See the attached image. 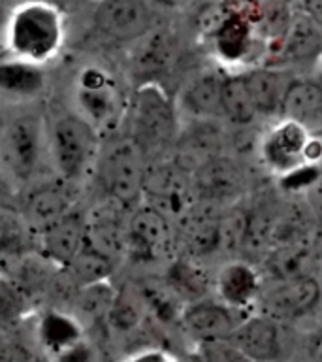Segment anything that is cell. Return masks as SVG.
<instances>
[{
	"mask_svg": "<svg viewBox=\"0 0 322 362\" xmlns=\"http://www.w3.org/2000/svg\"><path fill=\"white\" fill-rule=\"evenodd\" d=\"M292 356H298L302 362H322V313L296 328Z\"/></svg>",
	"mask_w": 322,
	"mask_h": 362,
	"instance_id": "cell-32",
	"label": "cell"
},
{
	"mask_svg": "<svg viewBox=\"0 0 322 362\" xmlns=\"http://www.w3.org/2000/svg\"><path fill=\"white\" fill-rule=\"evenodd\" d=\"M200 358L203 362H253L232 344L230 339H215L194 345Z\"/></svg>",
	"mask_w": 322,
	"mask_h": 362,
	"instance_id": "cell-33",
	"label": "cell"
},
{
	"mask_svg": "<svg viewBox=\"0 0 322 362\" xmlns=\"http://www.w3.org/2000/svg\"><path fill=\"white\" fill-rule=\"evenodd\" d=\"M126 136L143 153L145 160L169 157L181 130L174 95L162 83L143 81L130 93Z\"/></svg>",
	"mask_w": 322,
	"mask_h": 362,
	"instance_id": "cell-1",
	"label": "cell"
},
{
	"mask_svg": "<svg viewBox=\"0 0 322 362\" xmlns=\"http://www.w3.org/2000/svg\"><path fill=\"white\" fill-rule=\"evenodd\" d=\"M279 117L302 124L311 134H322V79L294 76Z\"/></svg>",
	"mask_w": 322,
	"mask_h": 362,
	"instance_id": "cell-24",
	"label": "cell"
},
{
	"mask_svg": "<svg viewBox=\"0 0 322 362\" xmlns=\"http://www.w3.org/2000/svg\"><path fill=\"white\" fill-rule=\"evenodd\" d=\"M249 313L222 304L211 294L183 305L179 315V330L194 345L215 341V339H228L237 325Z\"/></svg>",
	"mask_w": 322,
	"mask_h": 362,
	"instance_id": "cell-18",
	"label": "cell"
},
{
	"mask_svg": "<svg viewBox=\"0 0 322 362\" xmlns=\"http://www.w3.org/2000/svg\"><path fill=\"white\" fill-rule=\"evenodd\" d=\"M64 13L49 0H23L11 8L4 53L47 66L64 45Z\"/></svg>",
	"mask_w": 322,
	"mask_h": 362,
	"instance_id": "cell-4",
	"label": "cell"
},
{
	"mask_svg": "<svg viewBox=\"0 0 322 362\" xmlns=\"http://www.w3.org/2000/svg\"><path fill=\"white\" fill-rule=\"evenodd\" d=\"M175 257L174 221L141 200L124 217V259L140 266H162Z\"/></svg>",
	"mask_w": 322,
	"mask_h": 362,
	"instance_id": "cell-9",
	"label": "cell"
},
{
	"mask_svg": "<svg viewBox=\"0 0 322 362\" xmlns=\"http://www.w3.org/2000/svg\"><path fill=\"white\" fill-rule=\"evenodd\" d=\"M117 291L119 288L112 285V279L83 285L73 293L68 311H72L85 328L89 322L90 325L106 322V317L115 302Z\"/></svg>",
	"mask_w": 322,
	"mask_h": 362,
	"instance_id": "cell-27",
	"label": "cell"
},
{
	"mask_svg": "<svg viewBox=\"0 0 322 362\" xmlns=\"http://www.w3.org/2000/svg\"><path fill=\"white\" fill-rule=\"evenodd\" d=\"M192 187L196 202L225 209L245 200L260 183L253 166L237 151H228L198 164L192 170Z\"/></svg>",
	"mask_w": 322,
	"mask_h": 362,
	"instance_id": "cell-8",
	"label": "cell"
},
{
	"mask_svg": "<svg viewBox=\"0 0 322 362\" xmlns=\"http://www.w3.org/2000/svg\"><path fill=\"white\" fill-rule=\"evenodd\" d=\"M51 172L81 187L89 181L104 138L72 107L45 113Z\"/></svg>",
	"mask_w": 322,
	"mask_h": 362,
	"instance_id": "cell-2",
	"label": "cell"
},
{
	"mask_svg": "<svg viewBox=\"0 0 322 362\" xmlns=\"http://www.w3.org/2000/svg\"><path fill=\"white\" fill-rule=\"evenodd\" d=\"M243 72L249 96L253 102L260 121H275L281 115V106L287 95L288 85L292 83L296 74L290 68L273 66V64H254Z\"/></svg>",
	"mask_w": 322,
	"mask_h": 362,
	"instance_id": "cell-22",
	"label": "cell"
},
{
	"mask_svg": "<svg viewBox=\"0 0 322 362\" xmlns=\"http://www.w3.org/2000/svg\"><path fill=\"white\" fill-rule=\"evenodd\" d=\"M49 74L44 64L19 57H0V98L11 104H34L47 93Z\"/></svg>",
	"mask_w": 322,
	"mask_h": 362,
	"instance_id": "cell-23",
	"label": "cell"
},
{
	"mask_svg": "<svg viewBox=\"0 0 322 362\" xmlns=\"http://www.w3.org/2000/svg\"><path fill=\"white\" fill-rule=\"evenodd\" d=\"M90 25L102 40L130 47L158 27L157 6L149 0H96Z\"/></svg>",
	"mask_w": 322,
	"mask_h": 362,
	"instance_id": "cell-11",
	"label": "cell"
},
{
	"mask_svg": "<svg viewBox=\"0 0 322 362\" xmlns=\"http://www.w3.org/2000/svg\"><path fill=\"white\" fill-rule=\"evenodd\" d=\"M78 192V185L68 183L55 174H45L17 189L16 209L32 232H36L76 208L79 204Z\"/></svg>",
	"mask_w": 322,
	"mask_h": 362,
	"instance_id": "cell-14",
	"label": "cell"
},
{
	"mask_svg": "<svg viewBox=\"0 0 322 362\" xmlns=\"http://www.w3.org/2000/svg\"><path fill=\"white\" fill-rule=\"evenodd\" d=\"M309 249L318 270L322 268V225H316L309 236Z\"/></svg>",
	"mask_w": 322,
	"mask_h": 362,
	"instance_id": "cell-36",
	"label": "cell"
},
{
	"mask_svg": "<svg viewBox=\"0 0 322 362\" xmlns=\"http://www.w3.org/2000/svg\"><path fill=\"white\" fill-rule=\"evenodd\" d=\"M28 294L8 272L0 270V330L8 332L27 319Z\"/></svg>",
	"mask_w": 322,
	"mask_h": 362,
	"instance_id": "cell-31",
	"label": "cell"
},
{
	"mask_svg": "<svg viewBox=\"0 0 322 362\" xmlns=\"http://www.w3.org/2000/svg\"><path fill=\"white\" fill-rule=\"evenodd\" d=\"M147 310L141 300L140 288H119L115 302L106 317V327H109L119 336H130L140 330L145 322Z\"/></svg>",
	"mask_w": 322,
	"mask_h": 362,
	"instance_id": "cell-29",
	"label": "cell"
},
{
	"mask_svg": "<svg viewBox=\"0 0 322 362\" xmlns=\"http://www.w3.org/2000/svg\"><path fill=\"white\" fill-rule=\"evenodd\" d=\"M0 362H19L10 334L0 330Z\"/></svg>",
	"mask_w": 322,
	"mask_h": 362,
	"instance_id": "cell-38",
	"label": "cell"
},
{
	"mask_svg": "<svg viewBox=\"0 0 322 362\" xmlns=\"http://www.w3.org/2000/svg\"><path fill=\"white\" fill-rule=\"evenodd\" d=\"M45 362H100V351L89 336H85L55 355H51Z\"/></svg>",
	"mask_w": 322,
	"mask_h": 362,
	"instance_id": "cell-34",
	"label": "cell"
},
{
	"mask_svg": "<svg viewBox=\"0 0 322 362\" xmlns=\"http://www.w3.org/2000/svg\"><path fill=\"white\" fill-rule=\"evenodd\" d=\"M222 78V66L202 68L185 78L174 95L181 121H225L220 98Z\"/></svg>",
	"mask_w": 322,
	"mask_h": 362,
	"instance_id": "cell-17",
	"label": "cell"
},
{
	"mask_svg": "<svg viewBox=\"0 0 322 362\" xmlns=\"http://www.w3.org/2000/svg\"><path fill=\"white\" fill-rule=\"evenodd\" d=\"M157 8H166V10H185L194 2V0H149Z\"/></svg>",
	"mask_w": 322,
	"mask_h": 362,
	"instance_id": "cell-41",
	"label": "cell"
},
{
	"mask_svg": "<svg viewBox=\"0 0 322 362\" xmlns=\"http://www.w3.org/2000/svg\"><path fill=\"white\" fill-rule=\"evenodd\" d=\"M316 279H318V285H321V293H322V268L316 272Z\"/></svg>",
	"mask_w": 322,
	"mask_h": 362,
	"instance_id": "cell-43",
	"label": "cell"
},
{
	"mask_svg": "<svg viewBox=\"0 0 322 362\" xmlns=\"http://www.w3.org/2000/svg\"><path fill=\"white\" fill-rule=\"evenodd\" d=\"M287 327L299 328L322 313V293L316 276L264 279L256 310Z\"/></svg>",
	"mask_w": 322,
	"mask_h": 362,
	"instance_id": "cell-10",
	"label": "cell"
},
{
	"mask_svg": "<svg viewBox=\"0 0 322 362\" xmlns=\"http://www.w3.org/2000/svg\"><path fill=\"white\" fill-rule=\"evenodd\" d=\"M34 251V232L16 206L0 208V260L19 259Z\"/></svg>",
	"mask_w": 322,
	"mask_h": 362,
	"instance_id": "cell-28",
	"label": "cell"
},
{
	"mask_svg": "<svg viewBox=\"0 0 322 362\" xmlns=\"http://www.w3.org/2000/svg\"><path fill=\"white\" fill-rule=\"evenodd\" d=\"M287 327L273 317L251 311L232 332V344L253 362H290L294 355L292 338Z\"/></svg>",
	"mask_w": 322,
	"mask_h": 362,
	"instance_id": "cell-15",
	"label": "cell"
},
{
	"mask_svg": "<svg viewBox=\"0 0 322 362\" xmlns=\"http://www.w3.org/2000/svg\"><path fill=\"white\" fill-rule=\"evenodd\" d=\"M147 160L136 144L124 134L107 144L96 158L89 181L96 187L100 200L129 211L143 200Z\"/></svg>",
	"mask_w": 322,
	"mask_h": 362,
	"instance_id": "cell-6",
	"label": "cell"
},
{
	"mask_svg": "<svg viewBox=\"0 0 322 362\" xmlns=\"http://www.w3.org/2000/svg\"><path fill=\"white\" fill-rule=\"evenodd\" d=\"M304 13L322 30V0H302Z\"/></svg>",
	"mask_w": 322,
	"mask_h": 362,
	"instance_id": "cell-37",
	"label": "cell"
},
{
	"mask_svg": "<svg viewBox=\"0 0 322 362\" xmlns=\"http://www.w3.org/2000/svg\"><path fill=\"white\" fill-rule=\"evenodd\" d=\"M130 93L112 68L89 62L79 68L72 81V110L89 121L102 138L117 134L129 113Z\"/></svg>",
	"mask_w": 322,
	"mask_h": 362,
	"instance_id": "cell-5",
	"label": "cell"
},
{
	"mask_svg": "<svg viewBox=\"0 0 322 362\" xmlns=\"http://www.w3.org/2000/svg\"><path fill=\"white\" fill-rule=\"evenodd\" d=\"M16 187L11 185L10 181L0 174V208L2 206H16Z\"/></svg>",
	"mask_w": 322,
	"mask_h": 362,
	"instance_id": "cell-39",
	"label": "cell"
},
{
	"mask_svg": "<svg viewBox=\"0 0 322 362\" xmlns=\"http://www.w3.org/2000/svg\"><path fill=\"white\" fill-rule=\"evenodd\" d=\"M179 362H203V361L200 358V355H198L196 351H192V353H186L185 356H179Z\"/></svg>",
	"mask_w": 322,
	"mask_h": 362,
	"instance_id": "cell-42",
	"label": "cell"
},
{
	"mask_svg": "<svg viewBox=\"0 0 322 362\" xmlns=\"http://www.w3.org/2000/svg\"><path fill=\"white\" fill-rule=\"evenodd\" d=\"M222 209L196 202L186 214L174 221L175 255H183L198 262L209 264V260L222 262Z\"/></svg>",
	"mask_w": 322,
	"mask_h": 362,
	"instance_id": "cell-13",
	"label": "cell"
},
{
	"mask_svg": "<svg viewBox=\"0 0 322 362\" xmlns=\"http://www.w3.org/2000/svg\"><path fill=\"white\" fill-rule=\"evenodd\" d=\"M0 136H2V121H0Z\"/></svg>",
	"mask_w": 322,
	"mask_h": 362,
	"instance_id": "cell-45",
	"label": "cell"
},
{
	"mask_svg": "<svg viewBox=\"0 0 322 362\" xmlns=\"http://www.w3.org/2000/svg\"><path fill=\"white\" fill-rule=\"evenodd\" d=\"M209 40L219 66L236 70L237 64H249L254 49L253 19L247 13L230 8L211 30Z\"/></svg>",
	"mask_w": 322,
	"mask_h": 362,
	"instance_id": "cell-21",
	"label": "cell"
},
{
	"mask_svg": "<svg viewBox=\"0 0 322 362\" xmlns=\"http://www.w3.org/2000/svg\"><path fill=\"white\" fill-rule=\"evenodd\" d=\"M181 44L177 34L158 25L151 33L130 45V64L141 81H160V76L168 74L179 62Z\"/></svg>",
	"mask_w": 322,
	"mask_h": 362,
	"instance_id": "cell-20",
	"label": "cell"
},
{
	"mask_svg": "<svg viewBox=\"0 0 322 362\" xmlns=\"http://www.w3.org/2000/svg\"><path fill=\"white\" fill-rule=\"evenodd\" d=\"M87 240V211L76 206L34 232V253L55 268H66Z\"/></svg>",
	"mask_w": 322,
	"mask_h": 362,
	"instance_id": "cell-16",
	"label": "cell"
},
{
	"mask_svg": "<svg viewBox=\"0 0 322 362\" xmlns=\"http://www.w3.org/2000/svg\"><path fill=\"white\" fill-rule=\"evenodd\" d=\"M11 8L13 6L6 0H0V45L4 47V38H6V28H8V21H10Z\"/></svg>",
	"mask_w": 322,
	"mask_h": 362,
	"instance_id": "cell-40",
	"label": "cell"
},
{
	"mask_svg": "<svg viewBox=\"0 0 322 362\" xmlns=\"http://www.w3.org/2000/svg\"><path fill=\"white\" fill-rule=\"evenodd\" d=\"M222 115L234 129H249L260 121L254 110L242 70H226L222 78Z\"/></svg>",
	"mask_w": 322,
	"mask_h": 362,
	"instance_id": "cell-26",
	"label": "cell"
},
{
	"mask_svg": "<svg viewBox=\"0 0 322 362\" xmlns=\"http://www.w3.org/2000/svg\"><path fill=\"white\" fill-rule=\"evenodd\" d=\"M93 2H96V0H93Z\"/></svg>",
	"mask_w": 322,
	"mask_h": 362,
	"instance_id": "cell-46",
	"label": "cell"
},
{
	"mask_svg": "<svg viewBox=\"0 0 322 362\" xmlns=\"http://www.w3.org/2000/svg\"><path fill=\"white\" fill-rule=\"evenodd\" d=\"M123 362H179V356L174 355L166 347L149 345V347H141V349L130 353Z\"/></svg>",
	"mask_w": 322,
	"mask_h": 362,
	"instance_id": "cell-35",
	"label": "cell"
},
{
	"mask_svg": "<svg viewBox=\"0 0 322 362\" xmlns=\"http://www.w3.org/2000/svg\"><path fill=\"white\" fill-rule=\"evenodd\" d=\"M322 47V30L302 13L290 21L282 42V51L290 61H313Z\"/></svg>",
	"mask_w": 322,
	"mask_h": 362,
	"instance_id": "cell-30",
	"label": "cell"
},
{
	"mask_svg": "<svg viewBox=\"0 0 322 362\" xmlns=\"http://www.w3.org/2000/svg\"><path fill=\"white\" fill-rule=\"evenodd\" d=\"M6 2H10V4L13 6V4H19V2H23V0H6Z\"/></svg>",
	"mask_w": 322,
	"mask_h": 362,
	"instance_id": "cell-44",
	"label": "cell"
},
{
	"mask_svg": "<svg viewBox=\"0 0 322 362\" xmlns=\"http://www.w3.org/2000/svg\"><path fill=\"white\" fill-rule=\"evenodd\" d=\"M143 202L160 209L172 221H177L196 204L192 170L181 164L174 155L149 160L143 181Z\"/></svg>",
	"mask_w": 322,
	"mask_h": 362,
	"instance_id": "cell-12",
	"label": "cell"
},
{
	"mask_svg": "<svg viewBox=\"0 0 322 362\" xmlns=\"http://www.w3.org/2000/svg\"><path fill=\"white\" fill-rule=\"evenodd\" d=\"M0 174L16 189L53 174L47 151V124L42 110H23L2 121Z\"/></svg>",
	"mask_w": 322,
	"mask_h": 362,
	"instance_id": "cell-3",
	"label": "cell"
},
{
	"mask_svg": "<svg viewBox=\"0 0 322 362\" xmlns=\"http://www.w3.org/2000/svg\"><path fill=\"white\" fill-rule=\"evenodd\" d=\"M162 283L185 304L213 294V272L194 259L175 255L164 264Z\"/></svg>",
	"mask_w": 322,
	"mask_h": 362,
	"instance_id": "cell-25",
	"label": "cell"
},
{
	"mask_svg": "<svg viewBox=\"0 0 322 362\" xmlns=\"http://www.w3.org/2000/svg\"><path fill=\"white\" fill-rule=\"evenodd\" d=\"M264 277L247 259H226L215 266L213 296L234 310L251 313L256 310Z\"/></svg>",
	"mask_w": 322,
	"mask_h": 362,
	"instance_id": "cell-19",
	"label": "cell"
},
{
	"mask_svg": "<svg viewBox=\"0 0 322 362\" xmlns=\"http://www.w3.org/2000/svg\"><path fill=\"white\" fill-rule=\"evenodd\" d=\"M254 157L258 168L281 180L307 164L322 163V134H311L302 124L279 117L258 134Z\"/></svg>",
	"mask_w": 322,
	"mask_h": 362,
	"instance_id": "cell-7",
	"label": "cell"
}]
</instances>
